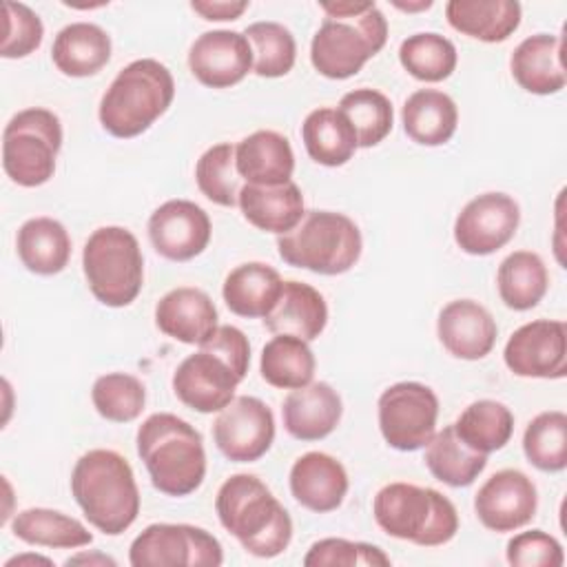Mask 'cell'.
Segmentation results:
<instances>
[{
    "label": "cell",
    "instance_id": "cell-50",
    "mask_svg": "<svg viewBox=\"0 0 567 567\" xmlns=\"http://www.w3.org/2000/svg\"><path fill=\"white\" fill-rule=\"evenodd\" d=\"M394 7H399V9H403V11H421V9H430L432 7V0H421V2H416V4H405V2H394Z\"/></svg>",
    "mask_w": 567,
    "mask_h": 567
},
{
    "label": "cell",
    "instance_id": "cell-45",
    "mask_svg": "<svg viewBox=\"0 0 567 567\" xmlns=\"http://www.w3.org/2000/svg\"><path fill=\"white\" fill-rule=\"evenodd\" d=\"M44 27L33 9L22 2H4V38L0 47L2 58H24L42 44Z\"/></svg>",
    "mask_w": 567,
    "mask_h": 567
},
{
    "label": "cell",
    "instance_id": "cell-38",
    "mask_svg": "<svg viewBox=\"0 0 567 567\" xmlns=\"http://www.w3.org/2000/svg\"><path fill=\"white\" fill-rule=\"evenodd\" d=\"M337 109L352 126L359 148L377 146L392 131V124H394L392 104L377 89H354L341 97Z\"/></svg>",
    "mask_w": 567,
    "mask_h": 567
},
{
    "label": "cell",
    "instance_id": "cell-41",
    "mask_svg": "<svg viewBox=\"0 0 567 567\" xmlns=\"http://www.w3.org/2000/svg\"><path fill=\"white\" fill-rule=\"evenodd\" d=\"M195 182L202 195L213 204L226 208L237 206L244 179L235 166V146L221 142L204 151L195 164Z\"/></svg>",
    "mask_w": 567,
    "mask_h": 567
},
{
    "label": "cell",
    "instance_id": "cell-23",
    "mask_svg": "<svg viewBox=\"0 0 567 567\" xmlns=\"http://www.w3.org/2000/svg\"><path fill=\"white\" fill-rule=\"evenodd\" d=\"M509 69L520 89L534 95L558 93L565 82L563 64V38L549 33H536L525 38L509 58Z\"/></svg>",
    "mask_w": 567,
    "mask_h": 567
},
{
    "label": "cell",
    "instance_id": "cell-44",
    "mask_svg": "<svg viewBox=\"0 0 567 567\" xmlns=\"http://www.w3.org/2000/svg\"><path fill=\"white\" fill-rule=\"evenodd\" d=\"M306 567H388L390 556L370 543H354L346 538H321L310 545L303 556Z\"/></svg>",
    "mask_w": 567,
    "mask_h": 567
},
{
    "label": "cell",
    "instance_id": "cell-18",
    "mask_svg": "<svg viewBox=\"0 0 567 567\" xmlns=\"http://www.w3.org/2000/svg\"><path fill=\"white\" fill-rule=\"evenodd\" d=\"M188 66L199 84L228 89L241 82L252 69V49L239 31H206L190 44Z\"/></svg>",
    "mask_w": 567,
    "mask_h": 567
},
{
    "label": "cell",
    "instance_id": "cell-17",
    "mask_svg": "<svg viewBox=\"0 0 567 567\" xmlns=\"http://www.w3.org/2000/svg\"><path fill=\"white\" fill-rule=\"evenodd\" d=\"M208 213L188 199H168L148 217V239L157 255L171 261H188L202 255L210 241Z\"/></svg>",
    "mask_w": 567,
    "mask_h": 567
},
{
    "label": "cell",
    "instance_id": "cell-43",
    "mask_svg": "<svg viewBox=\"0 0 567 567\" xmlns=\"http://www.w3.org/2000/svg\"><path fill=\"white\" fill-rule=\"evenodd\" d=\"M91 401L97 414L113 423L135 421L146 403L144 383L126 372H109L95 379Z\"/></svg>",
    "mask_w": 567,
    "mask_h": 567
},
{
    "label": "cell",
    "instance_id": "cell-37",
    "mask_svg": "<svg viewBox=\"0 0 567 567\" xmlns=\"http://www.w3.org/2000/svg\"><path fill=\"white\" fill-rule=\"evenodd\" d=\"M452 425L472 450L489 454L509 443L514 432V414L501 401L481 399L470 403Z\"/></svg>",
    "mask_w": 567,
    "mask_h": 567
},
{
    "label": "cell",
    "instance_id": "cell-3",
    "mask_svg": "<svg viewBox=\"0 0 567 567\" xmlns=\"http://www.w3.org/2000/svg\"><path fill=\"white\" fill-rule=\"evenodd\" d=\"M215 509L221 527L257 558H275L292 540L290 514L255 474L226 478L217 492Z\"/></svg>",
    "mask_w": 567,
    "mask_h": 567
},
{
    "label": "cell",
    "instance_id": "cell-14",
    "mask_svg": "<svg viewBox=\"0 0 567 567\" xmlns=\"http://www.w3.org/2000/svg\"><path fill=\"white\" fill-rule=\"evenodd\" d=\"M520 208L505 193H483L470 199L454 221V241L467 255H492L512 241Z\"/></svg>",
    "mask_w": 567,
    "mask_h": 567
},
{
    "label": "cell",
    "instance_id": "cell-26",
    "mask_svg": "<svg viewBox=\"0 0 567 567\" xmlns=\"http://www.w3.org/2000/svg\"><path fill=\"white\" fill-rule=\"evenodd\" d=\"M328 323V306L323 295L303 281H284V290L275 308L264 317V326L272 334H292L315 341Z\"/></svg>",
    "mask_w": 567,
    "mask_h": 567
},
{
    "label": "cell",
    "instance_id": "cell-35",
    "mask_svg": "<svg viewBox=\"0 0 567 567\" xmlns=\"http://www.w3.org/2000/svg\"><path fill=\"white\" fill-rule=\"evenodd\" d=\"M501 301L512 310H532L545 297L549 275L543 259L532 250H516L507 255L496 272Z\"/></svg>",
    "mask_w": 567,
    "mask_h": 567
},
{
    "label": "cell",
    "instance_id": "cell-40",
    "mask_svg": "<svg viewBox=\"0 0 567 567\" xmlns=\"http://www.w3.org/2000/svg\"><path fill=\"white\" fill-rule=\"evenodd\" d=\"M523 452L540 472H563L567 467V414L549 410L536 414L523 434Z\"/></svg>",
    "mask_w": 567,
    "mask_h": 567
},
{
    "label": "cell",
    "instance_id": "cell-34",
    "mask_svg": "<svg viewBox=\"0 0 567 567\" xmlns=\"http://www.w3.org/2000/svg\"><path fill=\"white\" fill-rule=\"evenodd\" d=\"M11 532L16 538L29 545L73 549L93 543V534L73 516H66L58 509L29 507L13 516Z\"/></svg>",
    "mask_w": 567,
    "mask_h": 567
},
{
    "label": "cell",
    "instance_id": "cell-1",
    "mask_svg": "<svg viewBox=\"0 0 567 567\" xmlns=\"http://www.w3.org/2000/svg\"><path fill=\"white\" fill-rule=\"evenodd\" d=\"M326 18L310 42L312 66L330 80L357 75L388 40V20L374 2H321Z\"/></svg>",
    "mask_w": 567,
    "mask_h": 567
},
{
    "label": "cell",
    "instance_id": "cell-2",
    "mask_svg": "<svg viewBox=\"0 0 567 567\" xmlns=\"http://www.w3.org/2000/svg\"><path fill=\"white\" fill-rule=\"evenodd\" d=\"M250 365V343L235 326H217L215 332L188 354L173 374L175 396L202 414L219 412L235 399L237 385Z\"/></svg>",
    "mask_w": 567,
    "mask_h": 567
},
{
    "label": "cell",
    "instance_id": "cell-10",
    "mask_svg": "<svg viewBox=\"0 0 567 567\" xmlns=\"http://www.w3.org/2000/svg\"><path fill=\"white\" fill-rule=\"evenodd\" d=\"M60 148L62 124L53 111L40 106L18 111L2 133V168L18 186H42L55 173Z\"/></svg>",
    "mask_w": 567,
    "mask_h": 567
},
{
    "label": "cell",
    "instance_id": "cell-42",
    "mask_svg": "<svg viewBox=\"0 0 567 567\" xmlns=\"http://www.w3.org/2000/svg\"><path fill=\"white\" fill-rule=\"evenodd\" d=\"M252 49V71L259 78H281L297 60L292 33L279 22H252L244 31Z\"/></svg>",
    "mask_w": 567,
    "mask_h": 567
},
{
    "label": "cell",
    "instance_id": "cell-48",
    "mask_svg": "<svg viewBox=\"0 0 567 567\" xmlns=\"http://www.w3.org/2000/svg\"><path fill=\"white\" fill-rule=\"evenodd\" d=\"M111 565L115 567V560L111 556H104V554H78V556H71L64 565Z\"/></svg>",
    "mask_w": 567,
    "mask_h": 567
},
{
    "label": "cell",
    "instance_id": "cell-21",
    "mask_svg": "<svg viewBox=\"0 0 567 567\" xmlns=\"http://www.w3.org/2000/svg\"><path fill=\"white\" fill-rule=\"evenodd\" d=\"M346 467L326 452H306L290 467V492L295 501L317 514L337 509L348 494Z\"/></svg>",
    "mask_w": 567,
    "mask_h": 567
},
{
    "label": "cell",
    "instance_id": "cell-25",
    "mask_svg": "<svg viewBox=\"0 0 567 567\" xmlns=\"http://www.w3.org/2000/svg\"><path fill=\"white\" fill-rule=\"evenodd\" d=\"M237 206L248 224L275 235L292 230L306 215L303 195L292 179L277 186L244 184Z\"/></svg>",
    "mask_w": 567,
    "mask_h": 567
},
{
    "label": "cell",
    "instance_id": "cell-33",
    "mask_svg": "<svg viewBox=\"0 0 567 567\" xmlns=\"http://www.w3.org/2000/svg\"><path fill=\"white\" fill-rule=\"evenodd\" d=\"M301 140L308 155L323 166H343L359 148L348 120L339 109L330 106L315 109L306 115L301 124Z\"/></svg>",
    "mask_w": 567,
    "mask_h": 567
},
{
    "label": "cell",
    "instance_id": "cell-5",
    "mask_svg": "<svg viewBox=\"0 0 567 567\" xmlns=\"http://www.w3.org/2000/svg\"><path fill=\"white\" fill-rule=\"evenodd\" d=\"M137 454L153 487L166 496H188L206 476L202 434L171 412H155L137 427Z\"/></svg>",
    "mask_w": 567,
    "mask_h": 567
},
{
    "label": "cell",
    "instance_id": "cell-15",
    "mask_svg": "<svg viewBox=\"0 0 567 567\" xmlns=\"http://www.w3.org/2000/svg\"><path fill=\"white\" fill-rule=\"evenodd\" d=\"M505 365L516 377L563 379L567 374V328L563 321L536 319L507 339Z\"/></svg>",
    "mask_w": 567,
    "mask_h": 567
},
{
    "label": "cell",
    "instance_id": "cell-28",
    "mask_svg": "<svg viewBox=\"0 0 567 567\" xmlns=\"http://www.w3.org/2000/svg\"><path fill=\"white\" fill-rule=\"evenodd\" d=\"M51 60L69 78L95 75L111 60V38L93 22H71L58 31Z\"/></svg>",
    "mask_w": 567,
    "mask_h": 567
},
{
    "label": "cell",
    "instance_id": "cell-36",
    "mask_svg": "<svg viewBox=\"0 0 567 567\" xmlns=\"http://www.w3.org/2000/svg\"><path fill=\"white\" fill-rule=\"evenodd\" d=\"M315 354L308 341L292 334H275L261 350V379L281 390H297L315 377Z\"/></svg>",
    "mask_w": 567,
    "mask_h": 567
},
{
    "label": "cell",
    "instance_id": "cell-39",
    "mask_svg": "<svg viewBox=\"0 0 567 567\" xmlns=\"http://www.w3.org/2000/svg\"><path fill=\"white\" fill-rule=\"evenodd\" d=\"M399 62L421 82H441L456 69V47L434 31L414 33L401 42Z\"/></svg>",
    "mask_w": 567,
    "mask_h": 567
},
{
    "label": "cell",
    "instance_id": "cell-20",
    "mask_svg": "<svg viewBox=\"0 0 567 567\" xmlns=\"http://www.w3.org/2000/svg\"><path fill=\"white\" fill-rule=\"evenodd\" d=\"M341 414V396L326 381H310L303 388L290 390L281 405L284 427L292 439L299 441L326 439L339 425Z\"/></svg>",
    "mask_w": 567,
    "mask_h": 567
},
{
    "label": "cell",
    "instance_id": "cell-16",
    "mask_svg": "<svg viewBox=\"0 0 567 567\" xmlns=\"http://www.w3.org/2000/svg\"><path fill=\"white\" fill-rule=\"evenodd\" d=\"M538 507L536 485L520 470H498L474 496V512L492 532H516L525 527Z\"/></svg>",
    "mask_w": 567,
    "mask_h": 567
},
{
    "label": "cell",
    "instance_id": "cell-32",
    "mask_svg": "<svg viewBox=\"0 0 567 567\" xmlns=\"http://www.w3.org/2000/svg\"><path fill=\"white\" fill-rule=\"evenodd\" d=\"M423 461L436 481L450 487H467L485 470L487 454L472 450L456 434L454 425H445L425 443Z\"/></svg>",
    "mask_w": 567,
    "mask_h": 567
},
{
    "label": "cell",
    "instance_id": "cell-4",
    "mask_svg": "<svg viewBox=\"0 0 567 567\" xmlns=\"http://www.w3.org/2000/svg\"><path fill=\"white\" fill-rule=\"evenodd\" d=\"M71 494L86 520L109 536L126 532L140 514L135 474L113 450H89L75 461Z\"/></svg>",
    "mask_w": 567,
    "mask_h": 567
},
{
    "label": "cell",
    "instance_id": "cell-29",
    "mask_svg": "<svg viewBox=\"0 0 567 567\" xmlns=\"http://www.w3.org/2000/svg\"><path fill=\"white\" fill-rule=\"evenodd\" d=\"M405 135L423 146H441L452 140L458 124L456 102L436 89L414 91L401 109Z\"/></svg>",
    "mask_w": 567,
    "mask_h": 567
},
{
    "label": "cell",
    "instance_id": "cell-46",
    "mask_svg": "<svg viewBox=\"0 0 567 567\" xmlns=\"http://www.w3.org/2000/svg\"><path fill=\"white\" fill-rule=\"evenodd\" d=\"M505 556L514 567H560L565 563L560 543L543 529L520 532L509 538Z\"/></svg>",
    "mask_w": 567,
    "mask_h": 567
},
{
    "label": "cell",
    "instance_id": "cell-7",
    "mask_svg": "<svg viewBox=\"0 0 567 567\" xmlns=\"http://www.w3.org/2000/svg\"><path fill=\"white\" fill-rule=\"evenodd\" d=\"M377 525L392 538L421 547L450 543L458 532V514L447 496L432 487L390 483L372 501Z\"/></svg>",
    "mask_w": 567,
    "mask_h": 567
},
{
    "label": "cell",
    "instance_id": "cell-11",
    "mask_svg": "<svg viewBox=\"0 0 567 567\" xmlns=\"http://www.w3.org/2000/svg\"><path fill=\"white\" fill-rule=\"evenodd\" d=\"M133 567H219V540L202 527L186 523H153L135 536L128 549Z\"/></svg>",
    "mask_w": 567,
    "mask_h": 567
},
{
    "label": "cell",
    "instance_id": "cell-30",
    "mask_svg": "<svg viewBox=\"0 0 567 567\" xmlns=\"http://www.w3.org/2000/svg\"><path fill=\"white\" fill-rule=\"evenodd\" d=\"M445 16L452 29L481 42H503L520 24L516 0H450Z\"/></svg>",
    "mask_w": 567,
    "mask_h": 567
},
{
    "label": "cell",
    "instance_id": "cell-6",
    "mask_svg": "<svg viewBox=\"0 0 567 567\" xmlns=\"http://www.w3.org/2000/svg\"><path fill=\"white\" fill-rule=\"evenodd\" d=\"M173 95L175 82L162 62L133 60L104 91L97 111L100 124L113 137H137L168 111Z\"/></svg>",
    "mask_w": 567,
    "mask_h": 567
},
{
    "label": "cell",
    "instance_id": "cell-19",
    "mask_svg": "<svg viewBox=\"0 0 567 567\" xmlns=\"http://www.w3.org/2000/svg\"><path fill=\"white\" fill-rule=\"evenodd\" d=\"M436 334L452 357L476 361L492 352L498 328L489 310L478 301L454 299L439 312Z\"/></svg>",
    "mask_w": 567,
    "mask_h": 567
},
{
    "label": "cell",
    "instance_id": "cell-31",
    "mask_svg": "<svg viewBox=\"0 0 567 567\" xmlns=\"http://www.w3.org/2000/svg\"><path fill=\"white\" fill-rule=\"evenodd\" d=\"M16 250L22 266L35 275H58L71 257V237L53 217L27 219L16 237Z\"/></svg>",
    "mask_w": 567,
    "mask_h": 567
},
{
    "label": "cell",
    "instance_id": "cell-49",
    "mask_svg": "<svg viewBox=\"0 0 567 567\" xmlns=\"http://www.w3.org/2000/svg\"><path fill=\"white\" fill-rule=\"evenodd\" d=\"M24 563H29V565H47V567H51L53 563L49 560V558H44V556H38V554H24V556H16V558H9L7 563H4V567H13V565H24Z\"/></svg>",
    "mask_w": 567,
    "mask_h": 567
},
{
    "label": "cell",
    "instance_id": "cell-9",
    "mask_svg": "<svg viewBox=\"0 0 567 567\" xmlns=\"http://www.w3.org/2000/svg\"><path fill=\"white\" fill-rule=\"evenodd\" d=\"M82 270L100 303L109 308L133 303L144 281V257L137 237L122 226L93 230L82 250Z\"/></svg>",
    "mask_w": 567,
    "mask_h": 567
},
{
    "label": "cell",
    "instance_id": "cell-8",
    "mask_svg": "<svg viewBox=\"0 0 567 567\" xmlns=\"http://www.w3.org/2000/svg\"><path fill=\"white\" fill-rule=\"evenodd\" d=\"M361 230L357 224L332 210H308L301 221L277 237L279 257L295 268L317 275H343L361 257Z\"/></svg>",
    "mask_w": 567,
    "mask_h": 567
},
{
    "label": "cell",
    "instance_id": "cell-24",
    "mask_svg": "<svg viewBox=\"0 0 567 567\" xmlns=\"http://www.w3.org/2000/svg\"><path fill=\"white\" fill-rule=\"evenodd\" d=\"M235 166L244 184L277 186L290 182L295 153L277 131H255L235 146Z\"/></svg>",
    "mask_w": 567,
    "mask_h": 567
},
{
    "label": "cell",
    "instance_id": "cell-22",
    "mask_svg": "<svg viewBox=\"0 0 567 567\" xmlns=\"http://www.w3.org/2000/svg\"><path fill=\"white\" fill-rule=\"evenodd\" d=\"M217 308L213 299L190 286L166 292L155 306V326L171 339L199 346L217 328Z\"/></svg>",
    "mask_w": 567,
    "mask_h": 567
},
{
    "label": "cell",
    "instance_id": "cell-27",
    "mask_svg": "<svg viewBox=\"0 0 567 567\" xmlns=\"http://www.w3.org/2000/svg\"><path fill=\"white\" fill-rule=\"evenodd\" d=\"M284 281L272 266L248 261L226 275L221 297L233 315L257 319L266 317L275 308Z\"/></svg>",
    "mask_w": 567,
    "mask_h": 567
},
{
    "label": "cell",
    "instance_id": "cell-47",
    "mask_svg": "<svg viewBox=\"0 0 567 567\" xmlns=\"http://www.w3.org/2000/svg\"><path fill=\"white\" fill-rule=\"evenodd\" d=\"M190 9L195 13H199L204 20H237L246 9H248V2L246 0H239V2H217V0H193L190 2Z\"/></svg>",
    "mask_w": 567,
    "mask_h": 567
},
{
    "label": "cell",
    "instance_id": "cell-13",
    "mask_svg": "<svg viewBox=\"0 0 567 567\" xmlns=\"http://www.w3.org/2000/svg\"><path fill=\"white\" fill-rule=\"evenodd\" d=\"M219 452L235 463L259 461L275 441V416L257 396H235L213 423Z\"/></svg>",
    "mask_w": 567,
    "mask_h": 567
},
{
    "label": "cell",
    "instance_id": "cell-12",
    "mask_svg": "<svg viewBox=\"0 0 567 567\" xmlns=\"http://www.w3.org/2000/svg\"><path fill=\"white\" fill-rule=\"evenodd\" d=\"M439 399L419 381H401L379 396V430L385 443L401 452H414L436 432Z\"/></svg>",
    "mask_w": 567,
    "mask_h": 567
}]
</instances>
